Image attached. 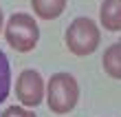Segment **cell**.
<instances>
[{
    "label": "cell",
    "mask_w": 121,
    "mask_h": 117,
    "mask_svg": "<svg viewBox=\"0 0 121 117\" xmlns=\"http://www.w3.org/2000/svg\"><path fill=\"white\" fill-rule=\"evenodd\" d=\"M79 102V82L68 71H57L46 82V106L55 115H68Z\"/></svg>",
    "instance_id": "1"
},
{
    "label": "cell",
    "mask_w": 121,
    "mask_h": 117,
    "mask_svg": "<svg viewBox=\"0 0 121 117\" xmlns=\"http://www.w3.org/2000/svg\"><path fill=\"white\" fill-rule=\"evenodd\" d=\"M68 0H31L33 16L40 20H57L66 11Z\"/></svg>",
    "instance_id": "6"
},
{
    "label": "cell",
    "mask_w": 121,
    "mask_h": 117,
    "mask_svg": "<svg viewBox=\"0 0 121 117\" xmlns=\"http://www.w3.org/2000/svg\"><path fill=\"white\" fill-rule=\"evenodd\" d=\"M101 66L104 73L112 80H121V40L110 44L108 49L104 51V57H101Z\"/></svg>",
    "instance_id": "7"
},
{
    "label": "cell",
    "mask_w": 121,
    "mask_h": 117,
    "mask_svg": "<svg viewBox=\"0 0 121 117\" xmlns=\"http://www.w3.org/2000/svg\"><path fill=\"white\" fill-rule=\"evenodd\" d=\"M0 117H38L35 115V108H26V106H7Z\"/></svg>",
    "instance_id": "9"
},
{
    "label": "cell",
    "mask_w": 121,
    "mask_h": 117,
    "mask_svg": "<svg viewBox=\"0 0 121 117\" xmlns=\"http://www.w3.org/2000/svg\"><path fill=\"white\" fill-rule=\"evenodd\" d=\"M4 29V13H2V7H0V33H2Z\"/></svg>",
    "instance_id": "10"
},
{
    "label": "cell",
    "mask_w": 121,
    "mask_h": 117,
    "mask_svg": "<svg viewBox=\"0 0 121 117\" xmlns=\"http://www.w3.org/2000/svg\"><path fill=\"white\" fill-rule=\"evenodd\" d=\"M64 44L77 57H86L95 53L101 44V29L92 18L77 16L64 31Z\"/></svg>",
    "instance_id": "3"
},
{
    "label": "cell",
    "mask_w": 121,
    "mask_h": 117,
    "mask_svg": "<svg viewBox=\"0 0 121 117\" xmlns=\"http://www.w3.org/2000/svg\"><path fill=\"white\" fill-rule=\"evenodd\" d=\"M9 93H11V64H9V57L0 49V104L7 102Z\"/></svg>",
    "instance_id": "8"
},
{
    "label": "cell",
    "mask_w": 121,
    "mask_h": 117,
    "mask_svg": "<svg viewBox=\"0 0 121 117\" xmlns=\"http://www.w3.org/2000/svg\"><path fill=\"white\" fill-rule=\"evenodd\" d=\"M99 24L106 31H121V0H104L99 5Z\"/></svg>",
    "instance_id": "5"
},
{
    "label": "cell",
    "mask_w": 121,
    "mask_h": 117,
    "mask_svg": "<svg viewBox=\"0 0 121 117\" xmlns=\"http://www.w3.org/2000/svg\"><path fill=\"white\" fill-rule=\"evenodd\" d=\"M4 40L16 53H31L40 42V24L31 13L16 11L4 22Z\"/></svg>",
    "instance_id": "2"
},
{
    "label": "cell",
    "mask_w": 121,
    "mask_h": 117,
    "mask_svg": "<svg viewBox=\"0 0 121 117\" xmlns=\"http://www.w3.org/2000/svg\"><path fill=\"white\" fill-rule=\"evenodd\" d=\"M16 97L26 108H35L46 99V82L40 71L35 69L20 71V75L16 80Z\"/></svg>",
    "instance_id": "4"
}]
</instances>
